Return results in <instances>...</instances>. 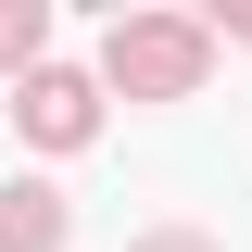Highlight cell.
Listing matches in <instances>:
<instances>
[{"mask_svg":"<svg viewBox=\"0 0 252 252\" xmlns=\"http://www.w3.org/2000/svg\"><path fill=\"white\" fill-rule=\"evenodd\" d=\"M13 114H26V139H51V152H76V139L101 126V101H89V76H51V63H38Z\"/></svg>","mask_w":252,"mask_h":252,"instance_id":"1","label":"cell"},{"mask_svg":"<svg viewBox=\"0 0 252 252\" xmlns=\"http://www.w3.org/2000/svg\"><path fill=\"white\" fill-rule=\"evenodd\" d=\"M114 76L126 89H189V76H202V38L189 26H126L114 38Z\"/></svg>","mask_w":252,"mask_h":252,"instance_id":"2","label":"cell"},{"mask_svg":"<svg viewBox=\"0 0 252 252\" xmlns=\"http://www.w3.org/2000/svg\"><path fill=\"white\" fill-rule=\"evenodd\" d=\"M0 252H63V189H38V177L0 189Z\"/></svg>","mask_w":252,"mask_h":252,"instance_id":"3","label":"cell"},{"mask_svg":"<svg viewBox=\"0 0 252 252\" xmlns=\"http://www.w3.org/2000/svg\"><path fill=\"white\" fill-rule=\"evenodd\" d=\"M38 38H51L38 0H26V13H0V76H38Z\"/></svg>","mask_w":252,"mask_h":252,"instance_id":"4","label":"cell"},{"mask_svg":"<svg viewBox=\"0 0 252 252\" xmlns=\"http://www.w3.org/2000/svg\"><path fill=\"white\" fill-rule=\"evenodd\" d=\"M152 252H202V240H152Z\"/></svg>","mask_w":252,"mask_h":252,"instance_id":"5","label":"cell"}]
</instances>
